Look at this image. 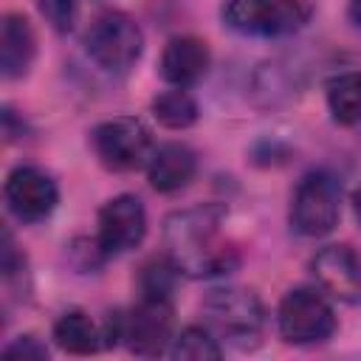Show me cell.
<instances>
[{
  "label": "cell",
  "instance_id": "6da1fadb",
  "mask_svg": "<svg viewBox=\"0 0 361 361\" xmlns=\"http://www.w3.org/2000/svg\"><path fill=\"white\" fill-rule=\"evenodd\" d=\"M226 220V206L200 203L192 209L172 212L164 220L166 257L186 276H217L228 274L237 262L234 251L220 243V226Z\"/></svg>",
  "mask_w": 361,
  "mask_h": 361
},
{
  "label": "cell",
  "instance_id": "7a4b0ae2",
  "mask_svg": "<svg viewBox=\"0 0 361 361\" xmlns=\"http://www.w3.org/2000/svg\"><path fill=\"white\" fill-rule=\"evenodd\" d=\"M203 313L212 330L237 350H254L265 327V307L254 290L214 288L203 299Z\"/></svg>",
  "mask_w": 361,
  "mask_h": 361
},
{
  "label": "cell",
  "instance_id": "3957f363",
  "mask_svg": "<svg viewBox=\"0 0 361 361\" xmlns=\"http://www.w3.org/2000/svg\"><path fill=\"white\" fill-rule=\"evenodd\" d=\"M104 341H124L135 355H161L172 341V302L141 296L127 313H113L107 319Z\"/></svg>",
  "mask_w": 361,
  "mask_h": 361
},
{
  "label": "cell",
  "instance_id": "277c9868",
  "mask_svg": "<svg viewBox=\"0 0 361 361\" xmlns=\"http://www.w3.org/2000/svg\"><path fill=\"white\" fill-rule=\"evenodd\" d=\"M87 56L107 73H127L144 51V31L127 11H102L85 34Z\"/></svg>",
  "mask_w": 361,
  "mask_h": 361
},
{
  "label": "cell",
  "instance_id": "5b68a950",
  "mask_svg": "<svg viewBox=\"0 0 361 361\" xmlns=\"http://www.w3.org/2000/svg\"><path fill=\"white\" fill-rule=\"evenodd\" d=\"M90 149L110 172H133L152 155V133L141 118L116 116L90 130Z\"/></svg>",
  "mask_w": 361,
  "mask_h": 361
},
{
  "label": "cell",
  "instance_id": "8992f818",
  "mask_svg": "<svg viewBox=\"0 0 361 361\" xmlns=\"http://www.w3.org/2000/svg\"><path fill=\"white\" fill-rule=\"evenodd\" d=\"M341 214V186L330 172H307L290 197V228L302 237H324Z\"/></svg>",
  "mask_w": 361,
  "mask_h": 361
},
{
  "label": "cell",
  "instance_id": "52a82bcc",
  "mask_svg": "<svg viewBox=\"0 0 361 361\" xmlns=\"http://www.w3.org/2000/svg\"><path fill=\"white\" fill-rule=\"evenodd\" d=\"M276 327L282 341L310 347L327 341L336 333V313L324 293H319L316 288H293L279 302Z\"/></svg>",
  "mask_w": 361,
  "mask_h": 361
},
{
  "label": "cell",
  "instance_id": "ba28073f",
  "mask_svg": "<svg viewBox=\"0 0 361 361\" xmlns=\"http://www.w3.org/2000/svg\"><path fill=\"white\" fill-rule=\"evenodd\" d=\"M307 0H226L223 20L228 28L254 37H285L310 20Z\"/></svg>",
  "mask_w": 361,
  "mask_h": 361
},
{
  "label": "cell",
  "instance_id": "9c48e42d",
  "mask_svg": "<svg viewBox=\"0 0 361 361\" xmlns=\"http://www.w3.org/2000/svg\"><path fill=\"white\" fill-rule=\"evenodd\" d=\"M96 243L104 257H116L141 245L147 234V209L135 195H116L99 209Z\"/></svg>",
  "mask_w": 361,
  "mask_h": 361
},
{
  "label": "cell",
  "instance_id": "30bf717a",
  "mask_svg": "<svg viewBox=\"0 0 361 361\" xmlns=\"http://www.w3.org/2000/svg\"><path fill=\"white\" fill-rule=\"evenodd\" d=\"M3 195H6L8 212L20 223H42L45 217H51V212L59 203V189L54 178L39 166H28V164L14 166L8 172Z\"/></svg>",
  "mask_w": 361,
  "mask_h": 361
},
{
  "label": "cell",
  "instance_id": "8fae6325",
  "mask_svg": "<svg viewBox=\"0 0 361 361\" xmlns=\"http://www.w3.org/2000/svg\"><path fill=\"white\" fill-rule=\"evenodd\" d=\"M316 285L347 305L361 302V257L350 245H327L310 259Z\"/></svg>",
  "mask_w": 361,
  "mask_h": 361
},
{
  "label": "cell",
  "instance_id": "7c38bea8",
  "mask_svg": "<svg viewBox=\"0 0 361 361\" xmlns=\"http://www.w3.org/2000/svg\"><path fill=\"white\" fill-rule=\"evenodd\" d=\"M212 51L200 37H172L161 51V79L172 87H189L206 76Z\"/></svg>",
  "mask_w": 361,
  "mask_h": 361
},
{
  "label": "cell",
  "instance_id": "4fadbf2b",
  "mask_svg": "<svg viewBox=\"0 0 361 361\" xmlns=\"http://www.w3.org/2000/svg\"><path fill=\"white\" fill-rule=\"evenodd\" d=\"M195 172H197V155L186 144H178V141L161 144L158 149H152L147 161V180L161 195H172L189 186Z\"/></svg>",
  "mask_w": 361,
  "mask_h": 361
},
{
  "label": "cell",
  "instance_id": "5bb4252c",
  "mask_svg": "<svg viewBox=\"0 0 361 361\" xmlns=\"http://www.w3.org/2000/svg\"><path fill=\"white\" fill-rule=\"evenodd\" d=\"M37 56V37L31 23L17 14L8 11L3 14V25H0V71L6 79H23L31 68Z\"/></svg>",
  "mask_w": 361,
  "mask_h": 361
},
{
  "label": "cell",
  "instance_id": "9a60e30c",
  "mask_svg": "<svg viewBox=\"0 0 361 361\" xmlns=\"http://www.w3.org/2000/svg\"><path fill=\"white\" fill-rule=\"evenodd\" d=\"M104 330L96 327V322L82 310H68L54 322V341L59 350L71 355H90L102 347Z\"/></svg>",
  "mask_w": 361,
  "mask_h": 361
},
{
  "label": "cell",
  "instance_id": "2e32d148",
  "mask_svg": "<svg viewBox=\"0 0 361 361\" xmlns=\"http://www.w3.org/2000/svg\"><path fill=\"white\" fill-rule=\"evenodd\" d=\"M327 110L336 124L353 127L361 121V71L338 73L327 82Z\"/></svg>",
  "mask_w": 361,
  "mask_h": 361
},
{
  "label": "cell",
  "instance_id": "e0dca14e",
  "mask_svg": "<svg viewBox=\"0 0 361 361\" xmlns=\"http://www.w3.org/2000/svg\"><path fill=\"white\" fill-rule=\"evenodd\" d=\"M149 113L152 118L166 127V130H186L197 121L200 110H197V102L195 96L186 90V87H172V90H164L158 93L152 102H149Z\"/></svg>",
  "mask_w": 361,
  "mask_h": 361
},
{
  "label": "cell",
  "instance_id": "ac0fdd59",
  "mask_svg": "<svg viewBox=\"0 0 361 361\" xmlns=\"http://www.w3.org/2000/svg\"><path fill=\"white\" fill-rule=\"evenodd\" d=\"M166 353L172 358H186V361H217L223 355V347L217 344L212 330L192 324V327H183L172 338V347Z\"/></svg>",
  "mask_w": 361,
  "mask_h": 361
},
{
  "label": "cell",
  "instance_id": "d6986e66",
  "mask_svg": "<svg viewBox=\"0 0 361 361\" xmlns=\"http://www.w3.org/2000/svg\"><path fill=\"white\" fill-rule=\"evenodd\" d=\"M178 274L180 271H178V265L169 257H155V259L144 262L141 265V274H138V290H141V296L172 302V290H175Z\"/></svg>",
  "mask_w": 361,
  "mask_h": 361
},
{
  "label": "cell",
  "instance_id": "ffe728a7",
  "mask_svg": "<svg viewBox=\"0 0 361 361\" xmlns=\"http://www.w3.org/2000/svg\"><path fill=\"white\" fill-rule=\"evenodd\" d=\"M37 8L42 14V20L56 34H68L76 25V14H79V3L76 0H37Z\"/></svg>",
  "mask_w": 361,
  "mask_h": 361
},
{
  "label": "cell",
  "instance_id": "44dd1931",
  "mask_svg": "<svg viewBox=\"0 0 361 361\" xmlns=\"http://www.w3.org/2000/svg\"><path fill=\"white\" fill-rule=\"evenodd\" d=\"M3 353L11 355V358H48V347L37 336H20V338H14Z\"/></svg>",
  "mask_w": 361,
  "mask_h": 361
},
{
  "label": "cell",
  "instance_id": "7402d4cb",
  "mask_svg": "<svg viewBox=\"0 0 361 361\" xmlns=\"http://www.w3.org/2000/svg\"><path fill=\"white\" fill-rule=\"evenodd\" d=\"M347 14H350V23H353L355 28H361V0H350Z\"/></svg>",
  "mask_w": 361,
  "mask_h": 361
},
{
  "label": "cell",
  "instance_id": "603a6c76",
  "mask_svg": "<svg viewBox=\"0 0 361 361\" xmlns=\"http://www.w3.org/2000/svg\"><path fill=\"white\" fill-rule=\"evenodd\" d=\"M353 212H355V217H358V223H361V186L353 192Z\"/></svg>",
  "mask_w": 361,
  "mask_h": 361
}]
</instances>
